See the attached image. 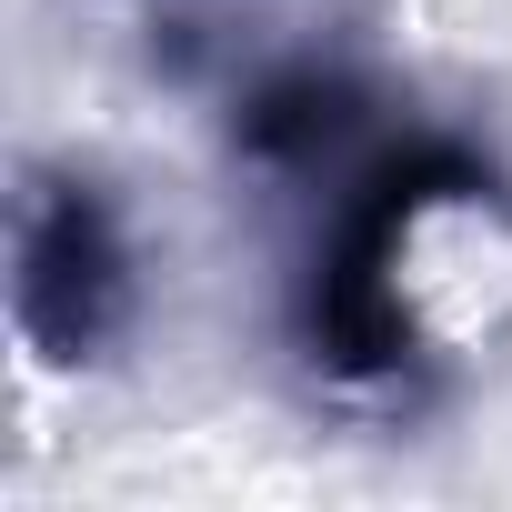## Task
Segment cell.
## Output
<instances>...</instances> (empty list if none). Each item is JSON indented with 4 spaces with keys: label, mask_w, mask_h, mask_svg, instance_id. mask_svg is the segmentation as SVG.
Segmentation results:
<instances>
[{
    "label": "cell",
    "mask_w": 512,
    "mask_h": 512,
    "mask_svg": "<svg viewBox=\"0 0 512 512\" xmlns=\"http://www.w3.org/2000/svg\"><path fill=\"white\" fill-rule=\"evenodd\" d=\"M472 211H502L492 161H472L442 131H412L392 151H372L302 272V352L352 382V392H422L442 372V332H432V241L462 231Z\"/></svg>",
    "instance_id": "obj_1"
},
{
    "label": "cell",
    "mask_w": 512,
    "mask_h": 512,
    "mask_svg": "<svg viewBox=\"0 0 512 512\" xmlns=\"http://www.w3.org/2000/svg\"><path fill=\"white\" fill-rule=\"evenodd\" d=\"M141 312L121 201L91 171H21L11 201V322L51 372L101 362Z\"/></svg>",
    "instance_id": "obj_2"
}]
</instances>
